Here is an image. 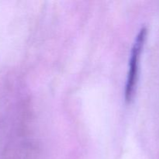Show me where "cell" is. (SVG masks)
Returning a JSON list of instances; mask_svg holds the SVG:
<instances>
[{
  "instance_id": "obj_1",
  "label": "cell",
  "mask_w": 159,
  "mask_h": 159,
  "mask_svg": "<svg viewBox=\"0 0 159 159\" xmlns=\"http://www.w3.org/2000/svg\"><path fill=\"white\" fill-rule=\"evenodd\" d=\"M146 37V29L142 28L137 37L135 43L134 44L131 52V57L130 60V68H129L128 78H127V86H126V99L127 100L131 99L134 95L135 88V83L137 80V75L138 69V61L141 48L144 44Z\"/></svg>"
}]
</instances>
